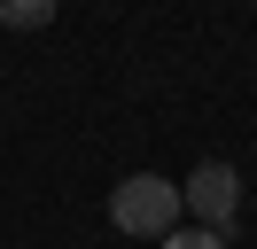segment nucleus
Instances as JSON below:
<instances>
[{"label":"nucleus","mask_w":257,"mask_h":249,"mask_svg":"<svg viewBox=\"0 0 257 249\" xmlns=\"http://www.w3.org/2000/svg\"><path fill=\"white\" fill-rule=\"evenodd\" d=\"M179 179H164V171H133L125 187L109 195V218H117V233H141V241H164V233L179 226Z\"/></svg>","instance_id":"1"},{"label":"nucleus","mask_w":257,"mask_h":249,"mask_svg":"<svg viewBox=\"0 0 257 249\" xmlns=\"http://www.w3.org/2000/svg\"><path fill=\"white\" fill-rule=\"evenodd\" d=\"M179 202H187V210L203 218L210 233H226V226H234V218H241V171L210 156V164H195L187 179H179Z\"/></svg>","instance_id":"2"},{"label":"nucleus","mask_w":257,"mask_h":249,"mask_svg":"<svg viewBox=\"0 0 257 249\" xmlns=\"http://www.w3.org/2000/svg\"><path fill=\"white\" fill-rule=\"evenodd\" d=\"M0 24L8 31H47L55 24V0H0Z\"/></svg>","instance_id":"3"},{"label":"nucleus","mask_w":257,"mask_h":249,"mask_svg":"<svg viewBox=\"0 0 257 249\" xmlns=\"http://www.w3.org/2000/svg\"><path fill=\"white\" fill-rule=\"evenodd\" d=\"M164 249H226V233H210V226H172Z\"/></svg>","instance_id":"4"}]
</instances>
